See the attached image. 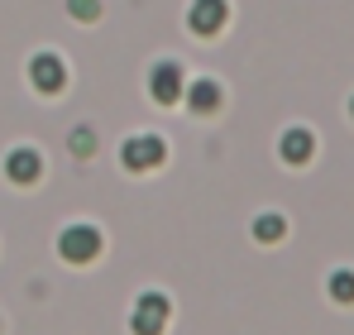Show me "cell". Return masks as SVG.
Listing matches in <instances>:
<instances>
[{
    "mask_svg": "<svg viewBox=\"0 0 354 335\" xmlns=\"http://www.w3.org/2000/svg\"><path fill=\"white\" fill-rule=\"evenodd\" d=\"M168 297L163 292H144L139 302H134V335H163V326H168Z\"/></svg>",
    "mask_w": 354,
    "mask_h": 335,
    "instance_id": "3",
    "label": "cell"
},
{
    "mask_svg": "<svg viewBox=\"0 0 354 335\" xmlns=\"http://www.w3.org/2000/svg\"><path fill=\"white\" fill-rule=\"evenodd\" d=\"M67 15L72 19H96L101 15V0H67Z\"/></svg>",
    "mask_w": 354,
    "mask_h": 335,
    "instance_id": "13",
    "label": "cell"
},
{
    "mask_svg": "<svg viewBox=\"0 0 354 335\" xmlns=\"http://www.w3.org/2000/svg\"><path fill=\"white\" fill-rule=\"evenodd\" d=\"M278 154H283V163H311V154H316V139H311V129H301L292 125L288 134H283V144H278Z\"/></svg>",
    "mask_w": 354,
    "mask_h": 335,
    "instance_id": "8",
    "label": "cell"
},
{
    "mask_svg": "<svg viewBox=\"0 0 354 335\" xmlns=\"http://www.w3.org/2000/svg\"><path fill=\"white\" fill-rule=\"evenodd\" d=\"M330 297L335 302H354V273L350 269H335L330 273Z\"/></svg>",
    "mask_w": 354,
    "mask_h": 335,
    "instance_id": "11",
    "label": "cell"
},
{
    "mask_svg": "<svg viewBox=\"0 0 354 335\" xmlns=\"http://www.w3.org/2000/svg\"><path fill=\"white\" fill-rule=\"evenodd\" d=\"M225 0H192L187 5V29L192 34H221L225 29Z\"/></svg>",
    "mask_w": 354,
    "mask_h": 335,
    "instance_id": "5",
    "label": "cell"
},
{
    "mask_svg": "<svg viewBox=\"0 0 354 335\" xmlns=\"http://www.w3.org/2000/svg\"><path fill=\"white\" fill-rule=\"evenodd\" d=\"M283 235H288V221H283V216H273V211L254 221V239H259V244H278Z\"/></svg>",
    "mask_w": 354,
    "mask_h": 335,
    "instance_id": "10",
    "label": "cell"
},
{
    "mask_svg": "<svg viewBox=\"0 0 354 335\" xmlns=\"http://www.w3.org/2000/svg\"><path fill=\"white\" fill-rule=\"evenodd\" d=\"M5 177L19 182V187H29V182L44 177V159L34 149H15V154H5Z\"/></svg>",
    "mask_w": 354,
    "mask_h": 335,
    "instance_id": "7",
    "label": "cell"
},
{
    "mask_svg": "<svg viewBox=\"0 0 354 335\" xmlns=\"http://www.w3.org/2000/svg\"><path fill=\"white\" fill-rule=\"evenodd\" d=\"M29 82H34V91H44V96L62 91V82H67L62 57L58 53H34V62H29Z\"/></svg>",
    "mask_w": 354,
    "mask_h": 335,
    "instance_id": "4",
    "label": "cell"
},
{
    "mask_svg": "<svg viewBox=\"0 0 354 335\" xmlns=\"http://www.w3.org/2000/svg\"><path fill=\"white\" fill-rule=\"evenodd\" d=\"M187 106H192V111H201V115H211L216 106H221V87H216V82H206V77H201V82H192V87H187Z\"/></svg>",
    "mask_w": 354,
    "mask_h": 335,
    "instance_id": "9",
    "label": "cell"
},
{
    "mask_svg": "<svg viewBox=\"0 0 354 335\" xmlns=\"http://www.w3.org/2000/svg\"><path fill=\"white\" fill-rule=\"evenodd\" d=\"M58 254L67 264H91L101 254V230L96 225H67L58 235Z\"/></svg>",
    "mask_w": 354,
    "mask_h": 335,
    "instance_id": "1",
    "label": "cell"
},
{
    "mask_svg": "<svg viewBox=\"0 0 354 335\" xmlns=\"http://www.w3.org/2000/svg\"><path fill=\"white\" fill-rule=\"evenodd\" d=\"M350 115H354V101H350Z\"/></svg>",
    "mask_w": 354,
    "mask_h": 335,
    "instance_id": "14",
    "label": "cell"
},
{
    "mask_svg": "<svg viewBox=\"0 0 354 335\" xmlns=\"http://www.w3.org/2000/svg\"><path fill=\"white\" fill-rule=\"evenodd\" d=\"M149 91H153L158 106H177V101H182V67H177V62H153Z\"/></svg>",
    "mask_w": 354,
    "mask_h": 335,
    "instance_id": "6",
    "label": "cell"
},
{
    "mask_svg": "<svg viewBox=\"0 0 354 335\" xmlns=\"http://www.w3.org/2000/svg\"><path fill=\"white\" fill-rule=\"evenodd\" d=\"M67 149H72L77 159H86V154L96 149V139H91V129H72V139H67Z\"/></svg>",
    "mask_w": 354,
    "mask_h": 335,
    "instance_id": "12",
    "label": "cell"
},
{
    "mask_svg": "<svg viewBox=\"0 0 354 335\" xmlns=\"http://www.w3.org/2000/svg\"><path fill=\"white\" fill-rule=\"evenodd\" d=\"M168 159V149H163V139L158 134H134V139H124V149H120V163L129 168V172H149V168H158Z\"/></svg>",
    "mask_w": 354,
    "mask_h": 335,
    "instance_id": "2",
    "label": "cell"
}]
</instances>
